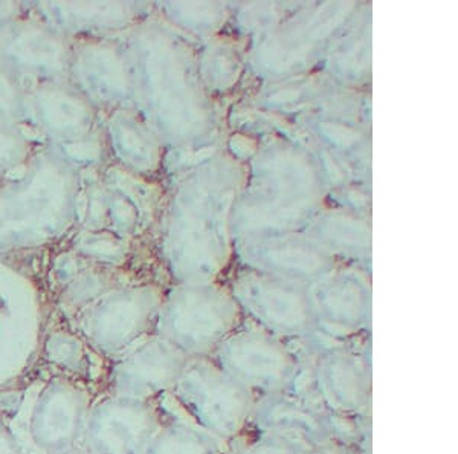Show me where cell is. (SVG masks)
Instances as JSON below:
<instances>
[{
  "label": "cell",
  "instance_id": "1",
  "mask_svg": "<svg viewBox=\"0 0 458 454\" xmlns=\"http://www.w3.org/2000/svg\"><path fill=\"white\" fill-rule=\"evenodd\" d=\"M83 168L43 144L25 167L0 178V256L62 241L77 227Z\"/></svg>",
  "mask_w": 458,
  "mask_h": 454
},
{
  "label": "cell",
  "instance_id": "2",
  "mask_svg": "<svg viewBox=\"0 0 458 454\" xmlns=\"http://www.w3.org/2000/svg\"><path fill=\"white\" fill-rule=\"evenodd\" d=\"M133 73V105L170 142L187 141L196 129L193 73L182 45L159 25L136 28L124 43Z\"/></svg>",
  "mask_w": 458,
  "mask_h": 454
},
{
  "label": "cell",
  "instance_id": "3",
  "mask_svg": "<svg viewBox=\"0 0 458 454\" xmlns=\"http://www.w3.org/2000/svg\"><path fill=\"white\" fill-rule=\"evenodd\" d=\"M300 369L292 392L349 418H367L371 404V361L338 339L321 335L292 346Z\"/></svg>",
  "mask_w": 458,
  "mask_h": 454
},
{
  "label": "cell",
  "instance_id": "4",
  "mask_svg": "<svg viewBox=\"0 0 458 454\" xmlns=\"http://www.w3.org/2000/svg\"><path fill=\"white\" fill-rule=\"evenodd\" d=\"M168 393L182 413L179 421L200 428L228 449L248 433L250 413L259 398L213 358H191Z\"/></svg>",
  "mask_w": 458,
  "mask_h": 454
},
{
  "label": "cell",
  "instance_id": "5",
  "mask_svg": "<svg viewBox=\"0 0 458 454\" xmlns=\"http://www.w3.org/2000/svg\"><path fill=\"white\" fill-rule=\"evenodd\" d=\"M237 321L231 298L207 287L177 289L162 302L157 313V330L190 358H211Z\"/></svg>",
  "mask_w": 458,
  "mask_h": 454
},
{
  "label": "cell",
  "instance_id": "6",
  "mask_svg": "<svg viewBox=\"0 0 458 454\" xmlns=\"http://www.w3.org/2000/svg\"><path fill=\"white\" fill-rule=\"evenodd\" d=\"M360 419L341 416L300 393L284 390L257 398L248 433L276 434L309 444H338L358 450L362 439Z\"/></svg>",
  "mask_w": 458,
  "mask_h": 454
},
{
  "label": "cell",
  "instance_id": "7",
  "mask_svg": "<svg viewBox=\"0 0 458 454\" xmlns=\"http://www.w3.org/2000/svg\"><path fill=\"white\" fill-rule=\"evenodd\" d=\"M211 358L257 397L289 390L300 369L291 345L265 330L229 335Z\"/></svg>",
  "mask_w": 458,
  "mask_h": 454
},
{
  "label": "cell",
  "instance_id": "8",
  "mask_svg": "<svg viewBox=\"0 0 458 454\" xmlns=\"http://www.w3.org/2000/svg\"><path fill=\"white\" fill-rule=\"evenodd\" d=\"M49 146L68 150L94 140L99 112L68 80L25 84V121Z\"/></svg>",
  "mask_w": 458,
  "mask_h": 454
},
{
  "label": "cell",
  "instance_id": "9",
  "mask_svg": "<svg viewBox=\"0 0 458 454\" xmlns=\"http://www.w3.org/2000/svg\"><path fill=\"white\" fill-rule=\"evenodd\" d=\"M68 81L98 112L133 105L131 58L124 43L109 36L72 39Z\"/></svg>",
  "mask_w": 458,
  "mask_h": 454
},
{
  "label": "cell",
  "instance_id": "10",
  "mask_svg": "<svg viewBox=\"0 0 458 454\" xmlns=\"http://www.w3.org/2000/svg\"><path fill=\"white\" fill-rule=\"evenodd\" d=\"M161 304V296L153 287L109 291L81 309L80 330L97 349L118 354L157 323Z\"/></svg>",
  "mask_w": 458,
  "mask_h": 454
},
{
  "label": "cell",
  "instance_id": "11",
  "mask_svg": "<svg viewBox=\"0 0 458 454\" xmlns=\"http://www.w3.org/2000/svg\"><path fill=\"white\" fill-rule=\"evenodd\" d=\"M72 39L28 11L0 31V64L25 83L68 80Z\"/></svg>",
  "mask_w": 458,
  "mask_h": 454
},
{
  "label": "cell",
  "instance_id": "12",
  "mask_svg": "<svg viewBox=\"0 0 458 454\" xmlns=\"http://www.w3.org/2000/svg\"><path fill=\"white\" fill-rule=\"evenodd\" d=\"M161 425L153 402L114 395L89 408L83 438L94 454H141Z\"/></svg>",
  "mask_w": 458,
  "mask_h": 454
},
{
  "label": "cell",
  "instance_id": "13",
  "mask_svg": "<svg viewBox=\"0 0 458 454\" xmlns=\"http://www.w3.org/2000/svg\"><path fill=\"white\" fill-rule=\"evenodd\" d=\"M191 361L165 339H150L121 356L112 371L114 395L151 398L168 393Z\"/></svg>",
  "mask_w": 458,
  "mask_h": 454
},
{
  "label": "cell",
  "instance_id": "14",
  "mask_svg": "<svg viewBox=\"0 0 458 454\" xmlns=\"http://www.w3.org/2000/svg\"><path fill=\"white\" fill-rule=\"evenodd\" d=\"M88 415V393L81 387L66 380L51 381L32 412V438L49 453L72 449L83 436Z\"/></svg>",
  "mask_w": 458,
  "mask_h": 454
},
{
  "label": "cell",
  "instance_id": "15",
  "mask_svg": "<svg viewBox=\"0 0 458 454\" xmlns=\"http://www.w3.org/2000/svg\"><path fill=\"white\" fill-rule=\"evenodd\" d=\"M30 10L69 39L106 37L135 19L136 6L112 2H36Z\"/></svg>",
  "mask_w": 458,
  "mask_h": 454
},
{
  "label": "cell",
  "instance_id": "16",
  "mask_svg": "<svg viewBox=\"0 0 458 454\" xmlns=\"http://www.w3.org/2000/svg\"><path fill=\"white\" fill-rule=\"evenodd\" d=\"M242 302L271 334L300 338L317 330L312 298L298 289L250 285L242 291Z\"/></svg>",
  "mask_w": 458,
  "mask_h": 454
},
{
  "label": "cell",
  "instance_id": "17",
  "mask_svg": "<svg viewBox=\"0 0 458 454\" xmlns=\"http://www.w3.org/2000/svg\"><path fill=\"white\" fill-rule=\"evenodd\" d=\"M110 151L121 166L133 172H150L157 167L161 153L159 135L135 110L110 112L105 124Z\"/></svg>",
  "mask_w": 458,
  "mask_h": 454
},
{
  "label": "cell",
  "instance_id": "18",
  "mask_svg": "<svg viewBox=\"0 0 458 454\" xmlns=\"http://www.w3.org/2000/svg\"><path fill=\"white\" fill-rule=\"evenodd\" d=\"M141 454H231V451L219 439L176 419L174 423L161 425Z\"/></svg>",
  "mask_w": 458,
  "mask_h": 454
},
{
  "label": "cell",
  "instance_id": "19",
  "mask_svg": "<svg viewBox=\"0 0 458 454\" xmlns=\"http://www.w3.org/2000/svg\"><path fill=\"white\" fill-rule=\"evenodd\" d=\"M246 434L248 439L243 436L229 449L231 454H358V450L345 445L309 444L300 439L276 434Z\"/></svg>",
  "mask_w": 458,
  "mask_h": 454
},
{
  "label": "cell",
  "instance_id": "20",
  "mask_svg": "<svg viewBox=\"0 0 458 454\" xmlns=\"http://www.w3.org/2000/svg\"><path fill=\"white\" fill-rule=\"evenodd\" d=\"M43 144L32 138L23 124L0 120V178L25 167Z\"/></svg>",
  "mask_w": 458,
  "mask_h": 454
},
{
  "label": "cell",
  "instance_id": "21",
  "mask_svg": "<svg viewBox=\"0 0 458 454\" xmlns=\"http://www.w3.org/2000/svg\"><path fill=\"white\" fill-rule=\"evenodd\" d=\"M0 120L23 124L25 83L16 73L0 64Z\"/></svg>",
  "mask_w": 458,
  "mask_h": 454
},
{
  "label": "cell",
  "instance_id": "22",
  "mask_svg": "<svg viewBox=\"0 0 458 454\" xmlns=\"http://www.w3.org/2000/svg\"><path fill=\"white\" fill-rule=\"evenodd\" d=\"M30 4L21 2H0V31L10 25L11 21L23 16L28 11Z\"/></svg>",
  "mask_w": 458,
  "mask_h": 454
},
{
  "label": "cell",
  "instance_id": "23",
  "mask_svg": "<svg viewBox=\"0 0 458 454\" xmlns=\"http://www.w3.org/2000/svg\"><path fill=\"white\" fill-rule=\"evenodd\" d=\"M0 454H21L16 439L4 425H0Z\"/></svg>",
  "mask_w": 458,
  "mask_h": 454
},
{
  "label": "cell",
  "instance_id": "24",
  "mask_svg": "<svg viewBox=\"0 0 458 454\" xmlns=\"http://www.w3.org/2000/svg\"><path fill=\"white\" fill-rule=\"evenodd\" d=\"M55 454H94L92 451H89L86 447L84 449H75V447H72V449L64 450V451H60V453Z\"/></svg>",
  "mask_w": 458,
  "mask_h": 454
}]
</instances>
